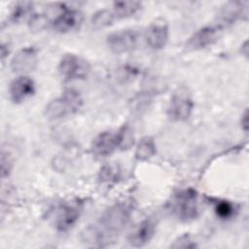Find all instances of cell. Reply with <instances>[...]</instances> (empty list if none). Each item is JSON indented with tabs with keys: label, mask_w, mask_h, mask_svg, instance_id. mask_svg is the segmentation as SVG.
<instances>
[{
	"label": "cell",
	"mask_w": 249,
	"mask_h": 249,
	"mask_svg": "<svg viewBox=\"0 0 249 249\" xmlns=\"http://www.w3.org/2000/svg\"><path fill=\"white\" fill-rule=\"evenodd\" d=\"M83 14L80 10L62 3L61 10L52 20V27L59 33H68L76 30L83 22Z\"/></svg>",
	"instance_id": "10"
},
{
	"label": "cell",
	"mask_w": 249,
	"mask_h": 249,
	"mask_svg": "<svg viewBox=\"0 0 249 249\" xmlns=\"http://www.w3.org/2000/svg\"><path fill=\"white\" fill-rule=\"evenodd\" d=\"M222 31L223 27L216 22L204 25L192 34L185 44V49L190 52L203 50L213 45L220 37Z\"/></svg>",
	"instance_id": "8"
},
{
	"label": "cell",
	"mask_w": 249,
	"mask_h": 249,
	"mask_svg": "<svg viewBox=\"0 0 249 249\" xmlns=\"http://www.w3.org/2000/svg\"><path fill=\"white\" fill-rule=\"evenodd\" d=\"M248 6V1H229L225 3L221 7L216 23L224 28L238 19H247Z\"/></svg>",
	"instance_id": "11"
},
{
	"label": "cell",
	"mask_w": 249,
	"mask_h": 249,
	"mask_svg": "<svg viewBox=\"0 0 249 249\" xmlns=\"http://www.w3.org/2000/svg\"><path fill=\"white\" fill-rule=\"evenodd\" d=\"M83 107V97L75 89H66L60 95L51 100L45 114L50 120H59L78 113Z\"/></svg>",
	"instance_id": "4"
},
{
	"label": "cell",
	"mask_w": 249,
	"mask_h": 249,
	"mask_svg": "<svg viewBox=\"0 0 249 249\" xmlns=\"http://www.w3.org/2000/svg\"><path fill=\"white\" fill-rule=\"evenodd\" d=\"M133 144V133L127 124L118 129L104 130L97 134L91 142V152L94 156L104 158L117 150L128 149Z\"/></svg>",
	"instance_id": "2"
},
{
	"label": "cell",
	"mask_w": 249,
	"mask_h": 249,
	"mask_svg": "<svg viewBox=\"0 0 249 249\" xmlns=\"http://www.w3.org/2000/svg\"><path fill=\"white\" fill-rule=\"evenodd\" d=\"M38 62V51L34 47L20 49L11 60V68L14 72L25 75L33 71Z\"/></svg>",
	"instance_id": "14"
},
{
	"label": "cell",
	"mask_w": 249,
	"mask_h": 249,
	"mask_svg": "<svg viewBox=\"0 0 249 249\" xmlns=\"http://www.w3.org/2000/svg\"><path fill=\"white\" fill-rule=\"evenodd\" d=\"M116 17L111 10L103 9L94 13L91 17V25L96 29H102L113 24Z\"/></svg>",
	"instance_id": "19"
},
{
	"label": "cell",
	"mask_w": 249,
	"mask_h": 249,
	"mask_svg": "<svg viewBox=\"0 0 249 249\" xmlns=\"http://www.w3.org/2000/svg\"><path fill=\"white\" fill-rule=\"evenodd\" d=\"M9 52H10L9 51V46H7L6 44L3 43L1 45V58H2V60H4L6 56H8Z\"/></svg>",
	"instance_id": "24"
},
{
	"label": "cell",
	"mask_w": 249,
	"mask_h": 249,
	"mask_svg": "<svg viewBox=\"0 0 249 249\" xmlns=\"http://www.w3.org/2000/svg\"><path fill=\"white\" fill-rule=\"evenodd\" d=\"M33 3L30 1H20L17 2L12 8L9 20L12 23H19L24 19L32 17L33 13Z\"/></svg>",
	"instance_id": "18"
},
{
	"label": "cell",
	"mask_w": 249,
	"mask_h": 249,
	"mask_svg": "<svg viewBox=\"0 0 249 249\" xmlns=\"http://www.w3.org/2000/svg\"><path fill=\"white\" fill-rule=\"evenodd\" d=\"M194 99L186 87H180L170 96L167 106V116L173 122L187 121L194 110Z\"/></svg>",
	"instance_id": "5"
},
{
	"label": "cell",
	"mask_w": 249,
	"mask_h": 249,
	"mask_svg": "<svg viewBox=\"0 0 249 249\" xmlns=\"http://www.w3.org/2000/svg\"><path fill=\"white\" fill-rule=\"evenodd\" d=\"M131 213V204L126 201L111 205L95 223L83 231L82 241L90 247H108L114 244L128 224Z\"/></svg>",
	"instance_id": "1"
},
{
	"label": "cell",
	"mask_w": 249,
	"mask_h": 249,
	"mask_svg": "<svg viewBox=\"0 0 249 249\" xmlns=\"http://www.w3.org/2000/svg\"><path fill=\"white\" fill-rule=\"evenodd\" d=\"M35 91V83L27 75H20L14 79L9 88L10 98L16 104L21 103L31 97Z\"/></svg>",
	"instance_id": "15"
},
{
	"label": "cell",
	"mask_w": 249,
	"mask_h": 249,
	"mask_svg": "<svg viewBox=\"0 0 249 249\" xmlns=\"http://www.w3.org/2000/svg\"><path fill=\"white\" fill-rule=\"evenodd\" d=\"M157 154V145L153 137L144 136L136 145L134 156L139 161H146Z\"/></svg>",
	"instance_id": "16"
},
{
	"label": "cell",
	"mask_w": 249,
	"mask_h": 249,
	"mask_svg": "<svg viewBox=\"0 0 249 249\" xmlns=\"http://www.w3.org/2000/svg\"><path fill=\"white\" fill-rule=\"evenodd\" d=\"M214 211L217 217L223 220H228L234 215L235 207L231 201L225 199H218L214 202Z\"/></svg>",
	"instance_id": "20"
},
{
	"label": "cell",
	"mask_w": 249,
	"mask_h": 249,
	"mask_svg": "<svg viewBox=\"0 0 249 249\" xmlns=\"http://www.w3.org/2000/svg\"><path fill=\"white\" fill-rule=\"evenodd\" d=\"M240 124H241V127L243 128V130L247 131V129H248V113H247V110H245V112L243 113V115L241 117Z\"/></svg>",
	"instance_id": "23"
},
{
	"label": "cell",
	"mask_w": 249,
	"mask_h": 249,
	"mask_svg": "<svg viewBox=\"0 0 249 249\" xmlns=\"http://www.w3.org/2000/svg\"><path fill=\"white\" fill-rule=\"evenodd\" d=\"M84 204L79 199L60 203L54 210L53 225L56 231L65 232L71 230L79 221Z\"/></svg>",
	"instance_id": "6"
},
{
	"label": "cell",
	"mask_w": 249,
	"mask_h": 249,
	"mask_svg": "<svg viewBox=\"0 0 249 249\" xmlns=\"http://www.w3.org/2000/svg\"><path fill=\"white\" fill-rule=\"evenodd\" d=\"M57 70L65 81L86 79L90 71L89 63L75 53H65L59 60Z\"/></svg>",
	"instance_id": "7"
},
{
	"label": "cell",
	"mask_w": 249,
	"mask_h": 249,
	"mask_svg": "<svg viewBox=\"0 0 249 249\" xmlns=\"http://www.w3.org/2000/svg\"><path fill=\"white\" fill-rule=\"evenodd\" d=\"M107 46L114 53L132 52L138 44V32L132 28L118 30L107 36Z\"/></svg>",
	"instance_id": "9"
},
{
	"label": "cell",
	"mask_w": 249,
	"mask_h": 249,
	"mask_svg": "<svg viewBox=\"0 0 249 249\" xmlns=\"http://www.w3.org/2000/svg\"><path fill=\"white\" fill-rule=\"evenodd\" d=\"M157 223L152 218H145L137 223L127 235V242L130 246L139 248L148 244L156 233Z\"/></svg>",
	"instance_id": "12"
},
{
	"label": "cell",
	"mask_w": 249,
	"mask_h": 249,
	"mask_svg": "<svg viewBox=\"0 0 249 249\" xmlns=\"http://www.w3.org/2000/svg\"><path fill=\"white\" fill-rule=\"evenodd\" d=\"M141 8L142 3L138 1H115L112 11L116 18H127L136 15Z\"/></svg>",
	"instance_id": "17"
},
{
	"label": "cell",
	"mask_w": 249,
	"mask_h": 249,
	"mask_svg": "<svg viewBox=\"0 0 249 249\" xmlns=\"http://www.w3.org/2000/svg\"><path fill=\"white\" fill-rule=\"evenodd\" d=\"M169 212L181 222H191L199 215L198 194L193 188L176 192L167 203Z\"/></svg>",
	"instance_id": "3"
},
{
	"label": "cell",
	"mask_w": 249,
	"mask_h": 249,
	"mask_svg": "<svg viewBox=\"0 0 249 249\" xmlns=\"http://www.w3.org/2000/svg\"><path fill=\"white\" fill-rule=\"evenodd\" d=\"M169 37V27L163 18H157L152 21L145 30L144 38L149 48L160 50L165 47Z\"/></svg>",
	"instance_id": "13"
},
{
	"label": "cell",
	"mask_w": 249,
	"mask_h": 249,
	"mask_svg": "<svg viewBox=\"0 0 249 249\" xmlns=\"http://www.w3.org/2000/svg\"><path fill=\"white\" fill-rule=\"evenodd\" d=\"M120 169L117 165H105L99 172V179L101 182H115L120 178Z\"/></svg>",
	"instance_id": "21"
},
{
	"label": "cell",
	"mask_w": 249,
	"mask_h": 249,
	"mask_svg": "<svg viewBox=\"0 0 249 249\" xmlns=\"http://www.w3.org/2000/svg\"><path fill=\"white\" fill-rule=\"evenodd\" d=\"M171 248H195L196 247V243L192 238L190 234H183L179 236L177 239L173 241V243L170 245Z\"/></svg>",
	"instance_id": "22"
}]
</instances>
